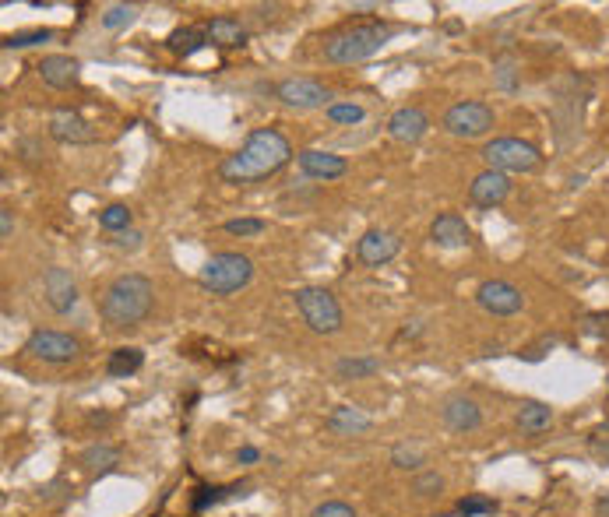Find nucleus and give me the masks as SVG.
<instances>
[{
  "mask_svg": "<svg viewBox=\"0 0 609 517\" xmlns=\"http://www.w3.org/2000/svg\"><path fill=\"white\" fill-rule=\"evenodd\" d=\"M293 159V145L282 131L275 127H257L247 134V141L240 145V152H233L229 159H222L219 180L222 183H254L275 176L282 166H289Z\"/></svg>",
  "mask_w": 609,
  "mask_h": 517,
  "instance_id": "obj_1",
  "label": "nucleus"
},
{
  "mask_svg": "<svg viewBox=\"0 0 609 517\" xmlns=\"http://www.w3.org/2000/svg\"><path fill=\"white\" fill-rule=\"evenodd\" d=\"M155 306V285L148 275H138V271H127V275L113 278L106 285L103 299H99V314H103L106 328L113 331H131L138 328L141 321H148Z\"/></svg>",
  "mask_w": 609,
  "mask_h": 517,
  "instance_id": "obj_2",
  "label": "nucleus"
},
{
  "mask_svg": "<svg viewBox=\"0 0 609 517\" xmlns=\"http://www.w3.org/2000/svg\"><path fill=\"white\" fill-rule=\"evenodd\" d=\"M391 25L388 22H360V25H349V29L335 32V36L324 39V60L338 67H349V64H363V60L377 57V53L388 46L391 39Z\"/></svg>",
  "mask_w": 609,
  "mask_h": 517,
  "instance_id": "obj_3",
  "label": "nucleus"
},
{
  "mask_svg": "<svg viewBox=\"0 0 609 517\" xmlns=\"http://www.w3.org/2000/svg\"><path fill=\"white\" fill-rule=\"evenodd\" d=\"M250 278H254V261L247 254H236V250L212 254L198 271V285L212 296H233V292L247 289Z\"/></svg>",
  "mask_w": 609,
  "mask_h": 517,
  "instance_id": "obj_4",
  "label": "nucleus"
},
{
  "mask_svg": "<svg viewBox=\"0 0 609 517\" xmlns=\"http://www.w3.org/2000/svg\"><path fill=\"white\" fill-rule=\"evenodd\" d=\"M293 303L296 310H300L303 324H307L314 335H338V331H342L345 324L342 306H338V299L331 296L328 289H321V285H303V289H296Z\"/></svg>",
  "mask_w": 609,
  "mask_h": 517,
  "instance_id": "obj_5",
  "label": "nucleus"
},
{
  "mask_svg": "<svg viewBox=\"0 0 609 517\" xmlns=\"http://www.w3.org/2000/svg\"><path fill=\"white\" fill-rule=\"evenodd\" d=\"M483 162L486 169H497V173H536L543 166V155H539L536 145L521 138H493L483 145Z\"/></svg>",
  "mask_w": 609,
  "mask_h": 517,
  "instance_id": "obj_6",
  "label": "nucleus"
},
{
  "mask_svg": "<svg viewBox=\"0 0 609 517\" xmlns=\"http://www.w3.org/2000/svg\"><path fill=\"white\" fill-rule=\"evenodd\" d=\"M493 120H497V117H493V110L486 106V102L462 99V102H455V106H448L441 127L451 134V138L472 141V138H483V134H490L493 131Z\"/></svg>",
  "mask_w": 609,
  "mask_h": 517,
  "instance_id": "obj_7",
  "label": "nucleus"
},
{
  "mask_svg": "<svg viewBox=\"0 0 609 517\" xmlns=\"http://www.w3.org/2000/svg\"><path fill=\"white\" fill-rule=\"evenodd\" d=\"M272 92H275V99L286 106V110L307 113V110H321V106L328 110V106H331V102H328L331 92L314 78H282Z\"/></svg>",
  "mask_w": 609,
  "mask_h": 517,
  "instance_id": "obj_8",
  "label": "nucleus"
},
{
  "mask_svg": "<svg viewBox=\"0 0 609 517\" xmlns=\"http://www.w3.org/2000/svg\"><path fill=\"white\" fill-rule=\"evenodd\" d=\"M25 352L36 356L39 363H50V366H64L74 363L81 352V342L74 335H64V331H32L29 342H25Z\"/></svg>",
  "mask_w": 609,
  "mask_h": 517,
  "instance_id": "obj_9",
  "label": "nucleus"
},
{
  "mask_svg": "<svg viewBox=\"0 0 609 517\" xmlns=\"http://www.w3.org/2000/svg\"><path fill=\"white\" fill-rule=\"evenodd\" d=\"M476 303L490 317H514L525 310V292L514 282H507V278H486L476 289Z\"/></svg>",
  "mask_w": 609,
  "mask_h": 517,
  "instance_id": "obj_10",
  "label": "nucleus"
},
{
  "mask_svg": "<svg viewBox=\"0 0 609 517\" xmlns=\"http://www.w3.org/2000/svg\"><path fill=\"white\" fill-rule=\"evenodd\" d=\"M398 250H402V240L391 229H367L360 236V243H356V257L367 268H384L388 261H395Z\"/></svg>",
  "mask_w": 609,
  "mask_h": 517,
  "instance_id": "obj_11",
  "label": "nucleus"
},
{
  "mask_svg": "<svg viewBox=\"0 0 609 517\" xmlns=\"http://www.w3.org/2000/svg\"><path fill=\"white\" fill-rule=\"evenodd\" d=\"M50 138L60 141V145H92L96 141V131L89 127V120L81 117L71 106H60V110L50 113Z\"/></svg>",
  "mask_w": 609,
  "mask_h": 517,
  "instance_id": "obj_12",
  "label": "nucleus"
},
{
  "mask_svg": "<svg viewBox=\"0 0 609 517\" xmlns=\"http://www.w3.org/2000/svg\"><path fill=\"white\" fill-rule=\"evenodd\" d=\"M388 134L398 145H416L430 134V117H426L423 106H398L388 117Z\"/></svg>",
  "mask_w": 609,
  "mask_h": 517,
  "instance_id": "obj_13",
  "label": "nucleus"
},
{
  "mask_svg": "<svg viewBox=\"0 0 609 517\" xmlns=\"http://www.w3.org/2000/svg\"><path fill=\"white\" fill-rule=\"evenodd\" d=\"M441 419L451 433H476L483 426V408L469 394H451L441 405Z\"/></svg>",
  "mask_w": 609,
  "mask_h": 517,
  "instance_id": "obj_14",
  "label": "nucleus"
},
{
  "mask_svg": "<svg viewBox=\"0 0 609 517\" xmlns=\"http://www.w3.org/2000/svg\"><path fill=\"white\" fill-rule=\"evenodd\" d=\"M511 197V176L497 173V169H483V173L472 176L469 183V201L476 208H497Z\"/></svg>",
  "mask_w": 609,
  "mask_h": 517,
  "instance_id": "obj_15",
  "label": "nucleus"
},
{
  "mask_svg": "<svg viewBox=\"0 0 609 517\" xmlns=\"http://www.w3.org/2000/svg\"><path fill=\"white\" fill-rule=\"evenodd\" d=\"M43 292L46 303H50L53 314H71L74 303H78V282L71 278L67 268H50L43 275Z\"/></svg>",
  "mask_w": 609,
  "mask_h": 517,
  "instance_id": "obj_16",
  "label": "nucleus"
},
{
  "mask_svg": "<svg viewBox=\"0 0 609 517\" xmlns=\"http://www.w3.org/2000/svg\"><path fill=\"white\" fill-rule=\"evenodd\" d=\"M296 162H300L303 176H310V180H324V183L349 173V162L335 152H324V148H303V152L296 155Z\"/></svg>",
  "mask_w": 609,
  "mask_h": 517,
  "instance_id": "obj_17",
  "label": "nucleus"
},
{
  "mask_svg": "<svg viewBox=\"0 0 609 517\" xmlns=\"http://www.w3.org/2000/svg\"><path fill=\"white\" fill-rule=\"evenodd\" d=\"M430 240L437 243V247H444V250H462V247H469V243H472V229H469V222H465L462 215L444 212V215H437V219H433Z\"/></svg>",
  "mask_w": 609,
  "mask_h": 517,
  "instance_id": "obj_18",
  "label": "nucleus"
},
{
  "mask_svg": "<svg viewBox=\"0 0 609 517\" xmlns=\"http://www.w3.org/2000/svg\"><path fill=\"white\" fill-rule=\"evenodd\" d=\"M39 78L46 81L50 88H74L81 81V64L74 57H67V53H50V57L39 60Z\"/></svg>",
  "mask_w": 609,
  "mask_h": 517,
  "instance_id": "obj_19",
  "label": "nucleus"
},
{
  "mask_svg": "<svg viewBox=\"0 0 609 517\" xmlns=\"http://www.w3.org/2000/svg\"><path fill=\"white\" fill-rule=\"evenodd\" d=\"M201 29H205L208 36V46H219V50H236V46L247 43V25H243L240 18H229V15L208 18Z\"/></svg>",
  "mask_w": 609,
  "mask_h": 517,
  "instance_id": "obj_20",
  "label": "nucleus"
},
{
  "mask_svg": "<svg viewBox=\"0 0 609 517\" xmlns=\"http://www.w3.org/2000/svg\"><path fill=\"white\" fill-rule=\"evenodd\" d=\"M370 426H374V419L356 405H335L328 416V430L335 433V437H360Z\"/></svg>",
  "mask_w": 609,
  "mask_h": 517,
  "instance_id": "obj_21",
  "label": "nucleus"
},
{
  "mask_svg": "<svg viewBox=\"0 0 609 517\" xmlns=\"http://www.w3.org/2000/svg\"><path fill=\"white\" fill-rule=\"evenodd\" d=\"M78 465H81V472L89 475V479H99V475H110L113 468L120 465V447H113V444H92V447H85V451L78 454Z\"/></svg>",
  "mask_w": 609,
  "mask_h": 517,
  "instance_id": "obj_22",
  "label": "nucleus"
},
{
  "mask_svg": "<svg viewBox=\"0 0 609 517\" xmlns=\"http://www.w3.org/2000/svg\"><path fill=\"white\" fill-rule=\"evenodd\" d=\"M553 408L546 405V401H521L518 405V416H514V423H518V430L525 433V437H539V433H546L553 426Z\"/></svg>",
  "mask_w": 609,
  "mask_h": 517,
  "instance_id": "obj_23",
  "label": "nucleus"
},
{
  "mask_svg": "<svg viewBox=\"0 0 609 517\" xmlns=\"http://www.w3.org/2000/svg\"><path fill=\"white\" fill-rule=\"evenodd\" d=\"M141 366H145V352H141L138 345H120V349H113L110 359H106V377L127 380L134 377Z\"/></svg>",
  "mask_w": 609,
  "mask_h": 517,
  "instance_id": "obj_24",
  "label": "nucleus"
},
{
  "mask_svg": "<svg viewBox=\"0 0 609 517\" xmlns=\"http://www.w3.org/2000/svg\"><path fill=\"white\" fill-rule=\"evenodd\" d=\"M374 373H381V359L377 356H342L335 359V377L338 380H367L374 377Z\"/></svg>",
  "mask_w": 609,
  "mask_h": 517,
  "instance_id": "obj_25",
  "label": "nucleus"
},
{
  "mask_svg": "<svg viewBox=\"0 0 609 517\" xmlns=\"http://www.w3.org/2000/svg\"><path fill=\"white\" fill-rule=\"evenodd\" d=\"M208 46L205 29H194V25H184V29H173L166 36V50H173L177 57H194L198 50Z\"/></svg>",
  "mask_w": 609,
  "mask_h": 517,
  "instance_id": "obj_26",
  "label": "nucleus"
},
{
  "mask_svg": "<svg viewBox=\"0 0 609 517\" xmlns=\"http://www.w3.org/2000/svg\"><path fill=\"white\" fill-rule=\"evenodd\" d=\"M493 85H497L500 92H518L521 88V71L514 53H500V57L493 60Z\"/></svg>",
  "mask_w": 609,
  "mask_h": 517,
  "instance_id": "obj_27",
  "label": "nucleus"
},
{
  "mask_svg": "<svg viewBox=\"0 0 609 517\" xmlns=\"http://www.w3.org/2000/svg\"><path fill=\"white\" fill-rule=\"evenodd\" d=\"M324 117H328L331 124H338V127H356V124H363V120H367V110H363L360 102L345 99V102H331L328 110H324Z\"/></svg>",
  "mask_w": 609,
  "mask_h": 517,
  "instance_id": "obj_28",
  "label": "nucleus"
},
{
  "mask_svg": "<svg viewBox=\"0 0 609 517\" xmlns=\"http://www.w3.org/2000/svg\"><path fill=\"white\" fill-rule=\"evenodd\" d=\"M131 222H134V212L127 208V204H106L103 212H99V226L106 229V233H127L131 229Z\"/></svg>",
  "mask_w": 609,
  "mask_h": 517,
  "instance_id": "obj_29",
  "label": "nucleus"
},
{
  "mask_svg": "<svg viewBox=\"0 0 609 517\" xmlns=\"http://www.w3.org/2000/svg\"><path fill=\"white\" fill-rule=\"evenodd\" d=\"M444 475L441 472H433V468H423V472H416V479H412V493L419 496V500H430V496H441L444 493Z\"/></svg>",
  "mask_w": 609,
  "mask_h": 517,
  "instance_id": "obj_30",
  "label": "nucleus"
},
{
  "mask_svg": "<svg viewBox=\"0 0 609 517\" xmlns=\"http://www.w3.org/2000/svg\"><path fill=\"white\" fill-rule=\"evenodd\" d=\"M391 465L402 468V472H423V465H426L423 447H416V444H398L395 451H391Z\"/></svg>",
  "mask_w": 609,
  "mask_h": 517,
  "instance_id": "obj_31",
  "label": "nucleus"
},
{
  "mask_svg": "<svg viewBox=\"0 0 609 517\" xmlns=\"http://www.w3.org/2000/svg\"><path fill=\"white\" fill-rule=\"evenodd\" d=\"M134 18H138V8H134V4H110L99 22H103L106 32H120V29H127Z\"/></svg>",
  "mask_w": 609,
  "mask_h": 517,
  "instance_id": "obj_32",
  "label": "nucleus"
},
{
  "mask_svg": "<svg viewBox=\"0 0 609 517\" xmlns=\"http://www.w3.org/2000/svg\"><path fill=\"white\" fill-rule=\"evenodd\" d=\"M455 514L462 517H483V514H497V500L493 496H483V493H472V496H462L455 507Z\"/></svg>",
  "mask_w": 609,
  "mask_h": 517,
  "instance_id": "obj_33",
  "label": "nucleus"
},
{
  "mask_svg": "<svg viewBox=\"0 0 609 517\" xmlns=\"http://www.w3.org/2000/svg\"><path fill=\"white\" fill-rule=\"evenodd\" d=\"M53 32L50 29H25V32H11L8 39H4V50H32V46L39 43H50Z\"/></svg>",
  "mask_w": 609,
  "mask_h": 517,
  "instance_id": "obj_34",
  "label": "nucleus"
},
{
  "mask_svg": "<svg viewBox=\"0 0 609 517\" xmlns=\"http://www.w3.org/2000/svg\"><path fill=\"white\" fill-rule=\"evenodd\" d=\"M265 229H268L265 219H229V222H222V233L240 236V240H247V236H261Z\"/></svg>",
  "mask_w": 609,
  "mask_h": 517,
  "instance_id": "obj_35",
  "label": "nucleus"
},
{
  "mask_svg": "<svg viewBox=\"0 0 609 517\" xmlns=\"http://www.w3.org/2000/svg\"><path fill=\"white\" fill-rule=\"evenodd\" d=\"M310 517H356V510L349 507V503H342V500H324V503H317V507L310 510Z\"/></svg>",
  "mask_w": 609,
  "mask_h": 517,
  "instance_id": "obj_36",
  "label": "nucleus"
},
{
  "mask_svg": "<svg viewBox=\"0 0 609 517\" xmlns=\"http://www.w3.org/2000/svg\"><path fill=\"white\" fill-rule=\"evenodd\" d=\"M15 152L22 155V162H29V166H39V162H43V155H46L43 145H39L36 138H22V141L15 145Z\"/></svg>",
  "mask_w": 609,
  "mask_h": 517,
  "instance_id": "obj_37",
  "label": "nucleus"
},
{
  "mask_svg": "<svg viewBox=\"0 0 609 517\" xmlns=\"http://www.w3.org/2000/svg\"><path fill=\"white\" fill-rule=\"evenodd\" d=\"M585 331H588V335H595V338H602V335L609 338V314H588L585 317Z\"/></svg>",
  "mask_w": 609,
  "mask_h": 517,
  "instance_id": "obj_38",
  "label": "nucleus"
},
{
  "mask_svg": "<svg viewBox=\"0 0 609 517\" xmlns=\"http://www.w3.org/2000/svg\"><path fill=\"white\" fill-rule=\"evenodd\" d=\"M141 240H145V236H141L138 229H127V233L113 236V247H120V250H141Z\"/></svg>",
  "mask_w": 609,
  "mask_h": 517,
  "instance_id": "obj_39",
  "label": "nucleus"
},
{
  "mask_svg": "<svg viewBox=\"0 0 609 517\" xmlns=\"http://www.w3.org/2000/svg\"><path fill=\"white\" fill-rule=\"evenodd\" d=\"M11 236H15V212L0 208V240H11Z\"/></svg>",
  "mask_w": 609,
  "mask_h": 517,
  "instance_id": "obj_40",
  "label": "nucleus"
},
{
  "mask_svg": "<svg viewBox=\"0 0 609 517\" xmlns=\"http://www.w3.org/2000/svg\"><path fill=\"white\" fill-rule=\"evenodd\" d=\"M257 458H261L257 447H240V451H236V465H254Z\"/></svg>",
  "mask_w": 609,
  "mask_h": 517,
  "instance_id": "obj_41",
  "label": "nucleus"
},
{
  "mask_svg": "<svg viewBox=\"0 0 609 517\" xmlns=\"http://www.w3.org/2000/svg\"><path fill=\"white\" fill-rule=\"evenodd\" d=\"M423 331H426V324H423V321H409V324H405V328H402V338H419V335H423Z\"/></svg>",
  "mask_w": 609,
  "mask_h": 517,
  "instance_id": "obj_42",
  "label": "nucleus"
},
{
  "mask_svg": "<svg viewBox=\"0 0 609 517\" xmlns=\"http://www.w3.org/2000/svg\"><path fill=\"white\" fill-rule=\"evenodd\" d=\"M595 510H599V517H609V493L602 496L599 503H595Z\"/></svg>",
  "mask_w": 609,
  "mask_h": 517,
  "instance_id": "obj_43",
  "label": "nucleus"
},
{
  "mask_svg": "<svg viewBox=\"0 0 609 517\" xmlns=\"http://www.w3.org/2000/svg\"><path fill=\"white\" fill-rule=\"evenodd\" d=\"M602 458H606V461H609V444H602Z\"/></svg>",
  "mask_w": 609,
  "mask_h": 517,
  "instance_id": "obj_44",
  "label": "nucleus"
}]
</instances>
